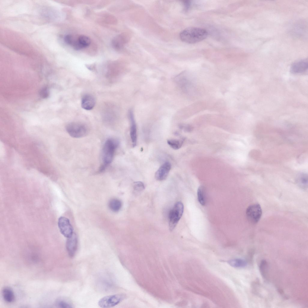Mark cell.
<instances>
[{"label": "cell", "mask_w": 308, "mask_h": 308, "mask_svg": "<svg viewBox=\"0 0 308 308\" xmlns=\"http://www.w3.org/2000/svg\"><path fill=\"white\" fill-rule=\"evenodd\" d=\"M208 35L207 31L204 29L190 27L181 31L179 36L182 41L186 43L193 44L205 39Z\"/></svg>", "instance_id": "1"}, {"label": "cell", "mask_w": 308, "mask_h": 308, "mask_svg": "<svg viewBox=\"0 0 308 308\" xmlns=\"http://www.w3.org/2000/svg\"><path fill=\"white\" fill-rule=\"evenodd\" d=\"M119 144V141L114 139H109L106 141L102 149L103 164L100 167V171L101 172L103 171L107 166L111 163L113 159L115 151Z\"/></svg>", "instance_id": "2"}, {"label": "cell", "mask_w": 308, "mask_h": 308, "mask_svg": "<svg viewBox=\"0 0 308 308\" xmlns=\"http://www.w3.org/2000/svg\"><path fill=\"white\" fill-rule=\"evenodd\" d=\"M184 206L180 202H177L170 211L168 214V222L169 229L173 230L183 214Z\"/></svg>", "instance_id": "3"}, {"label": "cell", "mask_w": 308, "mask_h": 308, "mask_svg": "<svg viewBox=\"0 0 308 308\" xmlns=\"http://www.w3.org/2000/svg\"><path fill=\"white\" fill-rule=\"evenodd\" d=\"M123 294H117L104 297L99 301L98 305L103 308H111L120 303L125 298Z\"/></svg>", "instance_id": "4"}, {"label": "cell", "mask_w": 308, "mask_h": 308, "mask_svg": "<svg viewBox=\"0 0 308 308\" xmlns=\"http://www.w3.org/2000/svg\"><path fill=\"white\" fill-rule=\"evenodd\" d=\"M66 131L72 137L79 138L85 136L87 133V129L82 124L72 122L68 124L66 127Z\"/></svg>", "instance_id": "5"}, {"label": "cell", "mask_w": 308, "mask_h": 308, "mask_svg": "<svg viewBox=\"0 0 308 308\" xmlns=\"http://www.w3.org/2000/svg\"><path fill=\"white\" fill-rule=\"evenodd\" d=\"M248 220L252 223H256L259 220L262 214V210L259 204H254L249 206L246 212Z\"/></svg>", "instance_id": "6"}, {"label": "cell", "mask_w": 308, "mask_h": 308, "mask_svg": "<svg viewBox=\"0 0 308 308\" xmlns=\"http://www.w3.org/2000/svg\"><path fill=\"white\" fill-rule=\"evenodd\" d=\"M58 224L60 232L65 237L68 238L72 235L73 229L68 218L64 217H60Z\"/></svg>", "instance_id": "7"}, {"label": "cell", "mask_w": 308, "mask_h": 308, "mask_svg": "<svg viewBox=\"0 0 308 308\" xmlns=\"http://www.w3.org/2000/svg\"><path fill=\"white\" fill-rule=\"evenodd\" d=\"M78 238L75 233L67 238L66 243V248L69 255L71 257L75 255L78 247Z\"/></svg>", "instance_id": "8"}, {"label": "cell", "mask_w": 308, "mask_h": 308, "mask_svg": "<svg viewBox=\"0 0 308 308\" xmlns=\"http://www.w3.org/2000/svg\"><path fill=\"white\" fill-rule=\"evenodd\" d=\"M171 168V164L168 162L164 163L157 171L155 174L156 179L162 181L167 177Z\"/></svg>", "instance_id": "9"}, {"label": "cell", "mask_w": 308, "mask_h": 308, "mask_svg": "<svg viewBox=\"0 0 308 308\" xmlns=\"http://www.w3.org/2000/svg\"><path fill=\"white\" fill-rule=\"evenodd\" d=\"M308 61L307 59L298 60L293 63L290 68V71L294 74L301 73L308 69Z\"/></svg>", "instance_id": "10"}, {"label": "cell", "mask_w": 308, "mask_h": 308, "mask_svg": "<svg viewBox=\"0 0 308 308\" xmlns=\"http://www.w3.org/2000/svg\"><path fill=\"white\" fill-rule=\"evenodd\" d=\"M95 100L91 95L86 94L82 97L81 100L82 107L85 110L92 109L95 105Z\"/></svg>", "instance_id": "11"}, {"label": "cell", "mask_w": 308, "mask_h": 308, "mask_svg": "<svg viewBox=\"0 0 308 308\" xmlns=\"http://www.w3.org/2000/svg\"><path fill=\"white\" fill-rule=\"evenodd\" d=\"M129 117L131 124L130 135L133 146L134 147L136 145L137 142V128L132 112H130Z\"/></svg>", "instance_id": "12"}, {"label": "cell", "mask_w": 308, "mask_h": 308, "mask_svg": "<svg viewBox=\"0 0 308 308\" xmlns=\"http://www.w3.org/2000/svg\"><path fill=\"white\" fill-rule=\"evenodd\" d=\"M2 295L4 300L8 303H11L15 300L14 293L11 289L5 287L2 290Z\"/></svg>", "instance_id": "13"}, {"label": "cell", "mask_w": 308, "mask_h": 308, "mask_svg": "<svg viewBox=\"0 0 308 308\" xmlns=\"http://www.w3.org/2000/svg\"><path fill=\"white\" fill-rule=\"evenodd\" d=\"M109 206L112 211L117 212L121 209L122 206V202L119 199H113L109 201Z\"/></svg>", "instance_id": "14"}, {"label": "cell", "mask_w": 308, "mask_h": 308, "mask_svg": "<svg viewBox=\"0 0 308 308\" xmlns=\"http://www.w3.org/2000/svg\"><path fill=\"white\" fill-rule=\"evenodd\" d=\"M227 263L231 266L234 267H243L247 264L246 261L242 259H235L229 260Z\"/></svg>", "instance_id": "15"}, {"label": "cell", "mask_w": 308, "mask_h": 308, "mask_svg": "<svg viewBox=\"0 0 308 308\" xmlns=\"http://www.w3.org/2000/svg\"><path fill=\"white\" fill-rule=\"evenodd\" d=\"M197 196L198 201L202 206L205 205L206 203L205 189L202 186H200L197 190Z\"/></svg>", "instance_id": "16"}, {"label": "cell", "mask_w": 308, "mask_h": 308, "mask_svg": "<svg viewBox=\"0 0 308 308\" xmlns=\"http://www.w3.org/2000/svg\"><path fill=\"white\" fill-rule=\"evenodd\" d=\"M126 39L124 36L119 35L115 38L112 42L113 46L116 48H120L123 46Z\"/></svg>", "instance_id": "17"}, {"label": "cell", "mask_w": 308, "mask_h": 308, "mask_svg": "<svg viewBox=\"0 0 308 308\" xmlns=\"http://www.w3.org/2000/svg\"><path fill=\"white\" fill-rule=\"evenodd\" d=\"M183 139H170L167 140L168 145L174 149H179L182 146Z\"/></svg>", "instance_id": "18"}, {"label": "cell", "mask_w": 308, "mask_h": 308, "mask_svg": "<svg viewBox=\"0 0 308 308\" xmlns=\"http://www.w3.org/2000/svg\"><path fill=\"white\" fill-rule=\"evenodd\" d=\"M133 189L135 193L139 194L145 189L144 183L141 181H136L133 184Z\"/></svg>", "instance_id": "19"}, {"label": "cell", "mask_w": 308, "mask_h": 308, "mask_svg": "<svg viewBox=\"0 0 308 308\" xmlns=\"http://www.w3.org/2000/svg\"><path fill=\"white\" fill-rule=\"evenodd\" d=\"M78 39L79 42L83 48L88 46L90 44V39L86 36L84 35H80L78 38Z\"/></svg>", "instance_id": "20"}, {"label": "cell", "mask_w": 308, "mask_h": 308, "mask_svg": "<svg viewBox=\"0 0 308 308\" xmlns=\"http://www.w3.org/2000/svg\"><path fill=\"white\" fill-rule=\"evenodd\" d=\"M267 267L266 261L265 260H262L260 266V270L262 276L265 278L267 277Z\"/></svg>", "instance_id": "21"}, {"label": "cell", "mask_w": 308, "mask_h": 308, "mask_svg": "<svg viewBox=\"0 0 308 308\" xmlns=\"http://www.w3.org/2000/svg\"><path fill=\"white\" fill-rule=\"evenodd\" d=\"M56 304L57 306L59 308H71L73 307L72 305L70 303L63 300H57Z\"/></svg>", "instance_id": "22"}, {"label": "cell", "mask_w": 308, "mask_h": 308, "mask_svg": "<svg viewBox=\"0 0 308 308\" xmlns=\"http://www.w3.org/2000/svg\"><path fill=\"white\" fill-rule=\"evenodd\" d=\"M49 90L48 88L46 87L42 88L39 91V95L43 98H45L47 97L49 95Z\"/></svg>", "instance_id": "23"}, {"label": "cell", "mask_w": 308, "mask_h": 308, "mask_svg": "<svg viewBox=\"0 0 308 308\" xmlns=\"http://www.w3.org/2000/svg\"><path fill=\"white\" fill-rule=\"evenodd\" d=\"M300 184L303 186H305L307 183V176L305 174H303L300 177L299 179Z\"/></svg>", "instance_id": "24"}]
</instances>
